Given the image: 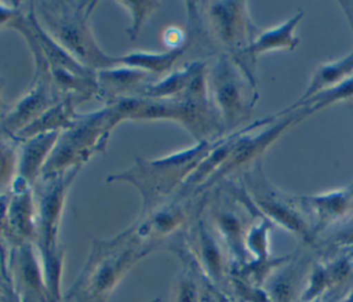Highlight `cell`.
Here are the masks:
<instances>
[{
    "label": "cell",
    "instance_id": "obj_8",
    "mask_svg": "<svg viewBox=\"0 0 353 302\" xmlns=\"http://www.w3.org/2000/svg\"><path fill=\"white\" fill-rule=\"evenodd\" d=\"M244 178L247 181L250 200L252 205L263 214V218L279 223L309 243L313 240L314 230L306 223L301 211L294 207L292 200H288L274 188L269 186L261 170L259 160L244 174Z\"/></svg>",
    "mask_w": 353,
    "mask_h": 302
},
{
    "label": "cell",
    "instance_id": "obj_26",
    "mask_svg": "<svg viewBox=\"0 0 353 302\" xmlns=\"http://www.w3.org/2000/svg\"><path fill=\"white\" fill-rule=\"evenodd\" d=\"M196 265L192 261L183 263V269L176 276L170 294V302H199L201 279L196 274Z\"/></svg>",
    "mask_w": 353,
    "mask_h": 302
},
{
    "label": "cell",
    "instance_id": "obj_6",
    "mask_svg": "<svg viewBox=\"0 0 353 302\" xmlns=\"http://www.w3.org/2000/svg\"><path fill=\"white\" fill-rule=\"evenodd\" d=\"M207 85L212 105L221 117L223 134L250 116L255 102L252 76L234 58L219 54L212 65H207Z\"/></svg>",
    "mask_w": 353,
    "mask_h": 302
},
{
    "label": "cell",
    "instance_id": "obj_27",
    "mask_svg": "<svg viewBox=\"0 0 353 302\" xmlns=\"http://www.w3.org/2000/svg\"><path fill=\"white\" fill-rule=\"evenodd\" d=\"M117 4L131 17V25L125 29L131 41L138 39L145 22L160 8V3L157 1H117Z\"/></svg>",
    "mask_w": 353,
    "mask_h": 302
},
{
    "label": "cell",
    "instance_id": "obj_12",
    "mask_svg": "<svg viewBox=\"0 0 353 302\" xmlns=\"http://www.w3.org/2000/svg\"><path fill=\"white\" fill-rule=\"evenodd\" d=\"M189 248L201 279L212 288H221L228 273L226 254L221 239L205 219H197L190 229Z\"/></svg>",
    "mask_w": 353,
    "mask_h": 302
},
{
    "label": "cell",
    "instance_id": "obj_19",
    "mask_svg": "<svg viewBox=\"0 0 353 302\" xmlns=\"http://www.w3.org/2000/svg\"><path fill=\"white\" fill-rule=\"evenodd\" d=\"M299 201L317 218V228H324L353 211V185L323 194L305 196Z\"/></svg>",
    "mask_w": 353,
    "mask_h": 302
},
{
    "label": "cell",
    "instance_id": "obj_31",
    "mask_svg": "<svg viewBox=\"0 0 353 302\" xmlns=\"http://www.w3.org/2000/svg\"><path fill=\"white\" fill-rule=\"evenodd\" d=\"M335 241L339 245H353V221L349 225H346L345 229L336 234Z\"/></svg>",
    "mask_w": 353,
    "mask_h": 302
},
{
    "label": "cell",
    "instance_id": "obj_15",
    "mask_svg": "<svg viewBox=\"0 0 353 302\" xmlns=\"http://www.w3.org/2000/svg\"><path fill=\"white\" fill-rule=\"evenodd\" d=\"M59 134L61 132H41L18 142V165L14 181H19L32 188L37 183Z\"/></svg>",
    "mask_w": 353,
    "mask_h": 302
},
{
    "label": "cell",
    "instance_id": "obj_23",
    "mask_svg": "<svg viewBox=\"0 0 353 302\" xmlns=\"http://www.w3.org/2000/svg\"><path fill=\"white\" fill-rule=\"evenodd\" d=\"M352 74H353V51H350L347 55H345L341 59L325 62L317 66V69L312 74V79L306 91L303 92V95L298 102L306 101L314 94L338 84L339 81L347 79Z\"/></svg>",
    "mask_w": 353,
    "mask_h": 302
},
{
    "label": "cell",
    "instance_id": "obj_5",
    "mask_svg": "<svg viewBox=\"0 0 353 302\" xmlns=\"http://www.w3.org/2000/svg\"><path fill=\"white\" fill-rule=\"evenodd\" d=\"M189 28L194 34H204L207 40L237 59L251 43L252 25L248 19L247 4L241 1L186 3Z\"/></svg>",
    "mask_w": 353,
    "mask_h": 302
},
{
    "label": "cell",
    "instance_id": "obj_4",
    "mask_svg": "<svg viewBox=\"0 0 353 302\" xmlns=\"http://www.w3.org/2000/svg\"><path fill=\"white\" fill-rule=\"evenodd\" d=\"M44 30L79 63L101 70L119 65V57L108 55L97 43L90 18L98 1H36L30 3Z\"/></svg>",
    "mask_w": 353,
    "mask_h": 302
},
{
    "label": "cell",
    "instance_id": "obj_1",
    "mask_svg": "<svg viewBox=\"0 0 353 302\" xmlns=\"http://www.w3.org/2000/svg\"><path fill=\"white\" fill-rule=\"evenodd\" d=\"M156 247L141 241L128 228L110 240H94L76 281L61 302H108L124 276Z\"/></svg>",
    "mask_w": 353,
    "mask_h": 302
},
{
    "label": "cell",
    "instance_id": "obj_16",
    "mask_svg": "<svg viewBox=\"0 0 353 302\" xmlns=\"http://www.w3.org/2000/svg\"><path fill=\"white\" fill-rule=\"evenodd\" d=\"M212 229L221 239L225 250L229 252L230 258L244 266L250 262L248 254L245 251V233L241 215L232 207L226 204H214L210 208Z\"/></svg>",
    "mask_w": 353,
    "mask_h": 302
},
{
    "label": "cell",
    "instance_id": "obj_14",
    "mask_svg": "<svg viewBox=\"0 0 353 302\" xmlns=\"http://www.w3.org/2000/svg\"><path fill=\"white\" fill-rule=\"evenodd\" d=\"M97 95L95 98L105 105H112L116 101L127 97H137L138 91L157 80L150 73L124 65H116L108 69L97 70Z\"/></svg>",
    "mask_w": 353,
    "mask_h": 302
},
{
    "label": "cell",
    "instance_id": "obj_10",
    "mask_svg": "<svg viewBox=\"0 0 353 302\" xmlns=\"http://www.w3.org/2000/svg\"><path fill=\"white\" fill-rule=\"evenodd\" d=\"M302 119L299 112L296 110V113L294 116L285 117L284 120L279 121V123H273L269 124V127L266 130L254 132L261 124L259 121L256 124H252L250 127H245L243 130H240V134L237 135L234 145L228 156V159L225 160V163L221 165V168L216 171V174L211 178V181L207 183V186L204 188L208 189L211 188L214 183H216L218 181H221L222 178L228 177L230 172L250 164V163H255L259 160L261 154L274 142L277 141L281 134L296 120Z\"/></svg>",
    "mask_w": 353,
    "mask_h": 302
},
{
    "label": "cell",
    "instance_id": "obj_2",
    "mask_svg": "<svg viewBox=\"0 0 353 302\" xmlns=\"http://www.w3.org/2000/svg\"><path fill=\"white\" fill-rule=\"evenodd\" d=\"M135 105L137 98L127 97L112 105H105L95 112L77 113L72 127L59 134L41 177L61 174L74 168L81 170L94 154L106 150L113 128L121 121L130 120Z\"/></svg>",
    "mask_w": 353,
    "mask_h": 302
},
{
    "label": "cell",
    "instance_id": "obj_9",
    "mask_svg": "<svg viewBox=\"0 0 353 302\" xmlns=\"http://www.w3.org/2000/svg\"><path fill=\"white\" fill-rule=\"evenodd\" d=\"M7 273L21 302H51L34 243L25 241L10 247Z\"/></svg>",
    "mask_w": 353,
    "mask_h": 302
},
{
    "label": "cell",
    "instance_id": "obj_29",
    "mask_svg": "<svg viewBox=\"0 0 353 302\" xmlns=\"http://www.w3.org/2000/svg\"><path fill=\"white\" fill-rule=\"evenodd\" d=\"M21 11H22L21 3H1L0 1V29L8 28Z\"/></svg>",
    "mask_w": 353,
    "mask_h": 302
},
{
    "label": "cell",
    "instance_id": "obj_21",
    "mask_svg": "<svg viewBox=\"0 0 353 302\" xmlns=\"http://www.w3.org/2000/svg\"><path fill=\"white\" fill-rule=\"evenodd\" d=\"M193 32V30H192ZM194 34V33H193ZM194 39V36H193ZM193 39L182 47L170 48L165 51H131L119 57V63L124 66L137 68L150 73L154 79H161L171 73L176 61L186 52Z\"/></svg>",
    "mask_w": 353,
    "mask_h": 302
},
{
    "label": "cell",
    "instance_id": "obj_13",
    "mask_svg": "<svg viewBox=\"0 0 353 302\" xmlns=\"http://www.w3.org/2000/svg\"><path fill=\"white\" fill-rule=\"evenodd\" d=\"M7 223L10 247L17 243H34L37 230V211L34 190L32 186L19 181L12 182L7 208Z\"/></svg>",
    "mask_w": 353,
    "mask_h": 302
},
{
    "label": "cell",
    "instance_id": "obj_34",
    "mask_svg": "<svg viewBox=\"0 0 353 302\" xmlns=\"http://www.w3.org/2000/svg\"><path fill=\"white\" fill-rule=\"evenodd\" d=\"M148 302H160V299H159V298H154V299H150V301H148Z\"/></svg>",
    "mask_w": 353,
    "mask_h": 302
},
{
    "label": "cell",
    "instance_id": "obj_22",
    "mask_svg": "<svg viewBox=\"0 0 353 302\" xmlns=\"http://www.w3.org/2000/svg\"><path fill=\"white\" fill-rule=\"evenodd\" d=\"M299 263L280 265L274 269V273L266 277L263 291L268 295L269 302H294L299 299L298 287L302 272Z\"/></svg>",
    "mask_w": 353,
    "mask_h": 302
},
{
    "label": "cell",
    "instance_id": "obj_18",
    "mask_svg": "<svg viewBox=\"0 0 353 302\" xmlns=\"http://www.w3.org/2000/svg\"><path fill=\"white\" fill-rule=\"evenodd\" d=\"M87 102L85 98L74 94L63 95L54 106L46 110L37 120L28 125L17 135V141H23L32 135L41 132H62L72 127L77 116V106Z\"/></svg>",
    "mask_w": 353,
    "mask_h": 302
},
{
    "label": "cell",
    "instance_id": "obj_25",
    "mask_svg": "<svg viewBox=\"0 0 353 302\" xmlns=\"http://www.w3.org/2000/svg\"><path fill=\"white\" fill-rule=\"evenodd\" d=\"M18 141L0 128V194L10 193L17 177Z\"/></svg>",
    "mask_w": 353,
    "mask_h": 302
},
{
    "label": "cell",
    "instance_id": "obj_28",
    "mask_svg": "<svg viewBox=\"0 0 353 302\" xmlns=\"http://www.w3.org/2000/svg\"><path fill=\"white\" fill-rule=\"evenodd\" d=\"M8 199H10V193L0 194V259L3 262L6 272H7V261H8V252H10L8 223H7Z\"/></svg>",
    "mask_w": 353,
    "mask_h": 302
},
{
    "label": "cell",
    "instance_id": "obj_30",
    "mask_svg": "<svg viewBox=\"0 0 353 302\" xmlns=\"http://www.w3.org/2000/svg\"><path fill=\"white\" fill-rule=\"evenodd\" d=\"M199 302H223V296H219L216 294L215 288H212L210 284L204 283V280L201 279Z\"/></svg>",
    "mask_w": 353,
    "mask_h": 302
},
{
    "label": "cell",
    "instance_id": "obj_33",
    "mask_svg": "<svg viewBox=\"0 0 353 302\" xmlns=\"http://www.w3.org/2000/svg\"><path fill=\"white\" fill-rule=\"evenodd\" d=\"M1 88H3V81L0 79V116L3 114V102H1Z\"/></svg>",
    "mask_w": 353,
    "mask_h": 302
},
{
    "label": "cell",
    "instance_id": "obj_32",
    "mask_svg": "<svg viewBox=\"0 0 353 302\" xmlns=\"http://www.w3.org/2000/svg\"><path fill=\"white\" fill-rule=\"evenodd\" d=\"M6 284H11V283H10V279H8V274H7L6 269L3 266V262L0 259V287H3Z\"/></svg>",
    "mask_w": 353,
    "mask_h": 302
},
{
    "label": "cell",
    "instance_id": "obj_3",
    "mask_svg": "<svg viewBox=\"0 0 353 302\" xmlns=\"http://www.w3.org/2000/svg\"><path fill=\"white\" fill-rule=\"evenodd\" d=\"M215 141L196 142L193 146L159 159L135 157L131 167L110 174L106 182H127L132 185L141 194V215H145L171 200L179 192L189 175L211 150Z\"/></svg>",
    "mask_w": 353,
    "mask_h": 302
},
{
    "label": "cell",
    "instance_id": "obj_35",
    "mask_svg": "<svg viewBox=\"0 0 353 302\" xmlns=\"http://www.w3.org/2000/svg\"><path fill=\"white\" fill-rule=\"evenodd\" d=\"M223 302H226V299H225V298H223Z\"/></svg>",
    "mask_w": 353,
    "mask_h": 302
},
{
    "label": "cell",
    "instance_id": "obj_11",
    "mask_svg": "<svg viewBox=\"0 0 353 302\" xmlns=\"http://www.w3.org/2000/svg\"><path fill=\"white\" fill-rule=\"evenodd\" d=\"M192 200L172 197L153 211L139 215L130 229L141 241L160 250L170 237L176 236L188 223Z\"/></svg>",
    "mask_w": 353,
    "mask_h": 302
},
{
    "label": "cell",
    "instance_id": "obj_24",
    "mask_svg": "<svg viewBox=\"0 0 353 302\" xmlns=\"http://www.w3.org/2000/svg\"><path fill=\"white\" fill-rule=\"evenodd\" d=\"M353 99V74L349 76L347 79L339 81L338 84L325 88L317 94H314L313 97L307 98L306 101L302 102H295L288 110L291 109H296L299 108V114L301 117L313 113L319 109H323L325 106L342 102V101H350Z\"/></svg>",
    "mask_w": 353,
    "mask_h": 302
},
{
    "label": "cell",
    "instance_id": "obj_7",
    "mask_svg": "<svg viewBox=\"0 0 353 302\" xmlns=\"http://www.w3.org/2000/svg\"><path fill=\"white\" fill-rule=\"evenodd\" d=\"M79 171V168H74L66 172L41 177L33 186L37 211L34 245L39 252L52 251L61 247L58 240L61 219L69 188Z\"/></svg>",
    "mask_w": 353,
    "mask_h": 302
},
{
    "label": "cell",
    "instance_id": "obj_20",
    "mask_svg": "<svg viewBox=\"0 0 353 302\" xmlns=\"http://www.w3.org/2000/svg\"><path fill=\"white\" fill-rule=\"evenodd\" d=\"M207 66L203 61H192L182 68L174 69L167 76L143 85L137 97L146 99H168L181 95L193 81L196 74Z\"/></svg>",
    "mask_w": 353,
    "mask_h": 302
},
{
    "label": "cell",
    "instance_id": "obj_17",
    "mask_svg": "<svg viewBox=\"0 0 353 302\" xmlns=\"http://www.w3.org/2000/svg\"><path fill=\"white\" fill-rule=\"evenodd\" d=\"M302 17H303V12L298 11L294 17H291L288 21L283 22L281 25L262 30L261 33H258L256 37L251 40L248 47L241 52V55L236 61L247 72L245 69L247 59L254 62L259 55L265 52L277 51V50H294L299 43V39L295 36V28L299 23Z\"/></svg>",
    "mask_w": 353,
    "mask_h": 302
}]
</instances>
